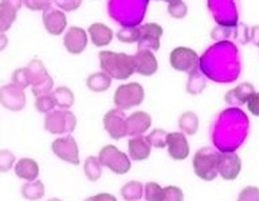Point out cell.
Segmentation results:
<instances>
[{
  "mask_svg": "<svg viewBox=\"0 0 259 201\" xmlns=\"http://www.w3.org/2000/svg\"><path fill=\"white\" fill-rule=\"evenodd\" d=\"M18 10L12 5L0 2V33H5L17 20Z\"/></svg>",
  "mask_w": 259,
  "mask_h": 201,
  "instance_id": "f1b7e54d",
  "label": "cell"
},
{
  "mask_svg": "<svg viewBox=\"0 0 259 201\" xmlns=\"http://www.w3.org/2000/svg\"><path fill=\"white\" fill-rule=\"evenodd\" d=\"M145 99V88L137 82L121 84L113 94V103L118 110H130L141 105Z\"/></svg>",
  "mask_w": 259,
  "mask_h": 201,
  "instance_id": "9c48e42d",
  "label": "cell"
},
{
  "mask_svg": "<svg viewBox=\"0 0 259 201\" xmlns=\"http://www.w3.org/2000/svg\"><path fill=\"white\" fill-rule=\"evenodd\" d=\"M249 40L255 45V47H259V25L252 27L249 33Z\"/></svg>",
  "mask_w": 259,
  "mask_h": 201,
  "instance_id": "bcb514c9",
  "label": "cell"
},
{
  "mask_svg": "<svg viewBox=\"0 0 259 201\" xmlns=\"http://www.w3.org/2000/svg\"><path fill=\"white\" fill-rule=\"evenodd\" d=\"M27 69L28 73H29L32 93L35 97L52 93L54 87V81L40 59L30 61L29 64L27 66Z\"/></svg>",
  "mask_w": 259,
  "mask_h": 201,
  "instance_id": "ba28073f",
  "label": "cell"
},
{
  "mask_svg": "<svg viewBox=\"0 0 259 201\" xmlns=\"http://www.w3.org/2000/svg\"><path fill=\"white\" fill-rule=\"evenodd\" d=\"M14 172L19 179L25 180V181L30 182L34 181L39 176V165L34 159H29V157H23L19 161L15 162L14 165Z\"/></svg>",
  "mask_w": 259,
  "mask_h": 201,
  "instance_id": "7402d4cb",
  "label": "cell"
},
{
  "mask_svg": "<svg viewBox=\"0 0 259 201\" xmlns=\"http://www.w3.org/2000/svg\"><path fill=\"white\" fill-rule=\"evenodd\" d=\"M206 87V78L200 71H195L194 73L189 74L188 83H186V92L193 96L203 93V91Z\"/></svg>",
  "mask_w": 259,
  "mask_h": 201,
  "instance_id": "1f68e13d",
  "label": "cell"
},
{
  "mask_svg": "<svg viewBox=\"0 0 259 201\" xmlns=\"http://www.w3.org/2000/svg\"><path fill=\"white\" fill-rule=\"evenodd\" d=\"M12 81L13 83L19 86L20 88L25 89L27 87L30 86V78H29V73H28L27 67L24 68H18L13 72L12 74Z\"/></svg>",
  "mask_w": 259,
  "mask_h": 201,
  "instance_id": "8d00e7d4",
  "label": "cell"
},
{
  "mask_svg": "<svg viewBox=\"0 0 259 201\" xmlns=\"http://www.w3.org/2000/svg\"><path fill=\"white\" fill-rule=\"evenodd\" d=\"M88 33H90L91 42L98 48L107 47L113 39L112 29L106 24H103V23H93V24H91L90 28H88Z\"/></svg>",
  "mask_w": 259,
  "mask_h": 201,
  "instance_id": "603a6c76",
  "label": "cell"
},
{
  "mask_svg": "<svg viewBox=\"0 0 259 201\" xmlns=\"http://www.w3.org/2000/svg\"><path fill=\"white\" fill-rule=\"evenodd\" d=\"M160 201H184V191L178 186H166L162 189L161 200Z\"/></svg>",
  "mask_w": 259,
  "mask_h": 201,
  "instance_id": "74e56055",
  "label": "cell"
},
{
  "mask_svg": "<svg viewBox=\"0 0 259 201\" xmlns=\"http://www.w3.org/2000/svg\"><path fill=\"white\" fill-rule=\"evenodd\" d=\"M77 127V117L69 110H53L44 118V128L52 135H71Z\"/></svg>",
  "mask_w": 259,
  "mask_h": 201,
  "instance_id": "8992f818",
  "label": "cell"
},
{
  "mask_svg": "<svg viewBox=\"0 0 259 201\" xmlns=\"http://www.w3.org/2000/svg\"><path fill=\"white\" fill-rule=\"evenodd\" d=\"M152 125V117L144 111H135L127 116V136L144 135Z\"/></svg>",
  "mask_w": 259,
  "mask_h": 201,
  "instance_id": "ffe728a7",
  "label": "cell"
},
{
  "mask_svg": "<svg viewBox=\"0 0 259 201\" xmlns=\"http://www.w3.org/2000/svg\"><path fill=\"white\" fill-rule=\"evenodd\" d=\"M254 86L250 83H242L239 84L238 87H235L234 89L232 91L227 92L225 94V102L228 105H233V106H242L244 103H247L248 98L254 93Z\"/></svg>",
  "mask_w": 259,
  "mask_h": 201,
  "instance_id": "cb8c5ba5",
  "label": "cell"
},
{
  "mask_svg": "<svg viewBox=\"0 0 259 201\" xmlns=\"http://www.w3.org/2000/svg\"><path fill=\"white\" fill-rule=\"evenodd\" d=\"M116 37L122 43H137L140 37L139 27H122L117 33Z\"/></svg>",
  "mask_w": 259,
  "mask_h": 201,
  "instance_id": "d6a6232c",
  "label": "cell"
},
{
  "mask_svg": "<svg viewBox=\"0 0 259 201\" xmlns=\"http://www.w3.org/2000/svg\"><path fill=\"white\" fill-rule=\"evenodd\" d=\"M34 106H35V108H37L38 112L44 113V115H47V113H49L51 111H53L54 108L57 107L56 100H54V97L52 96V93L35 97Z\"/></svg>",
  "mask_w": 259,
  "mask_h": 201,
  "instance_id": "836d02e7",
  "label": "cell"
},
{
  "mask_svg": "<svg viewBox=\"0 0 259 201\" xmlns=\"http://www.w3.org/2000/svg\"><path fill=\"white\" fill-rule=\"evenodd\" d=\"M170 64L175 71L191 74L199 69V56L188 47H176L170 53Z\"/></svg>",
  "mask_w": 259,
  "mask_h": 201,
  "instance_id": "30bf717a",
  "label": "cell"
},
{
  "mask_svg": "<svg viewBox=\"0 0 259 201\" xmlns=\"http://www.w3.org/2000/svg\"><path fill=\"white\" fill-rule=\"evenodd\" d=\"M52 151L62 161L73 166L79 165V147L72 135L58 137L52 142Z\"/></svg>",
  "mask_w": 259,
  "mask_h": 201,
  "instance_id": "8fae6325",
  "label": "cell"
},
{
  "mask_svg": "<svg viewBox=\"0 0 259 201\" xmlns=\"http://www.w3.org/2000/svg\"><path fill=\"white\" fill-rule=\"evenodd\" d=\"M164 2H166L167 4H171V3H175V2H180V0H164Z\"/></svg>",
  "mask_w": 259,
  "mask_h": 201,
  "instance_id": "681fc988",
  "label": "cell"
},
{
  "mask_svg": "<svg viewBox=\"0 0 259 201\" xmlns=\"http://www.w3.org/2000/svg\"><path fill=\"white\" fill-rule=\"evenodd\" d=\"M52 96L54 97L57 107L61 108V110H71L74 105V100H76L72 89L66 86L57 87L54 91H52Z\"/></svg>",
  "mask_w": 259,
  "mask_h": 201,
  "instance_id": "4316f807",
  "label": "cell"
},
{
  "mask_svg": "<svg viewBox=\"0 0 259 201\" xmlns=\"http://www.w3.org/2000/svg\"><path fill=\"white\" fill-rule=\"evenodd\" d=\"M15 165V156L10 150H0V172L5 174Z\"/></svg>",
  "mask_w": 259,
  "mask_h": 201,
  "instance_id": "f35d334b",
  "label": "cell"
},
{
  "mask_svg": "<svg viewBox=\"0 0 259 201\" xmlns=\"http://www.w3.org/2000/svg\"><path fill=\"white\" fill-rule=\"evenodd\" d=\"M102 165H101L100 160L97 156H88L84 161L83 171L86 175L87 180L91 182H96L102 177Z\"/></svg>",
  "mask_w": 259,
  "mask_h": 201,
  "instance_id": "f546056e",
  "label": "cell"
},
{
  "mask_svg": "<svg viewBox=\"0 0 259 201\" xmlns=\"http://www.w3.org/2000/svg\"><path fill=\"white\" fill-rule=\"evenodd\" d=\"M245 137V128L237 122L234 112L227 110L219 116L213 130V142L219 152H235Z\"/></svg>",
  "mask_w": 259,
  "mask_h": 201,
  "instance_id": "7a4b0ae2",
  "label": "cell"
},
{
  "mask_svg": "<svg viewBox=\"0 0 259 201\" xmlns=\"http://www.w3.org/2000/svg\"><path fill=\"white\" fill-rule=\"evenodd\" d=\"M103 127L113 140H121L127 136V116L125 111L113 108L103 117Z\"/></svg>",
  "mask_w": 259,
  "mask_h": 201,
  "instance_id": "7c38bea8",
  "label": "cell"
},
{
  "mask_svg": "<svg viewBox=\"0 0 259 201\" xmlns=\"http://www.w3.org/2000/svg\"><path fill=\"white\" fill-rule=\"evenodd\" d=\"M83 201H117V197L112 194H108V192H101V194L87 197Z\"/></svg>",
  "mask_w": 259,
  "mask_h": 201,
  "instance_id": "f6af8a7d",
  "label": "cell"
},
{
  "mask_svg": "<svg viewBox=\"0 0 259 201\" xmlns=\"http://www.w3.org/2000/svg\"><path fill=\"white\" fill-rule=\"evenodd\" d=\"M97 157L102 166L107 167L116 175H126L131 170L132 164L130 156L115 145L103 146Z\"/></svg>",
  "mask_w": 259,
  "mask_h": 201,
  "instance_id": "52a82bcc",
  "label": "cell"
},
{
  "mask_svg": "<svg viewBox=\"0 0 259 201\" xmlns=\"http://www.w3.org/2000/svg\"><path fill=\"white\" fill-rule=\"evenodd\" d=\"M53 2L63 12H74L82 4V0H53Z\"/></svg>",
  "mask_w": 259,
  "mask_h": 201,
  "instance_id": "7bdbcfd3",
  "label": "cell"
},
{
  "mask_svg": "<svg viewBox=\"0 0 259 201\" xmlns=\"http://www.w3.org/2000/svg\"><path fill=\"white\" fill-rule=\"evenodd\" d=\"M23 2H24V0H2V3L12 5V7L15 8L17 10H20V8H22L23 5Z\"/></svg>",
  "mask_w": 259,
  "mask_h": 201,
  "instance_id": "7dc6e473",
  "label": "cell"
},
{
  "mask_svg": "<svg viewBox=\"0 0 259 201\" xmlns=\"http://www.w3.org/2000/svg\"><path fill=\"white\" fill-rule=\"evenodd\" d=\"M121 197L125 201H139L144 196V185L140 181L132 180L121 187Z\"/></svg>",
  "mask_w": 259,
  "mask_h": 201,
  "instance_id": "4dcf8cb0",
  "label": "cell"
},
{
  "mask_svg": "<svg viewBox=\"0 0 259 201\" xmlns=\"http://www.w3.org/2000/svg\"><path fill=\"white\" fill-rule=\"evenodd\" d=\"M247 108L253 116L259 117V92H254L247 100Z\"/></svg>",
  "mask_w": 259,
  "mask_h": 201,
  "instance_id": "ee69618b",
  "label": "cell"
},
{
  "mask_svg": "<svg viewBox=\"0 0 259 201\" xmlns=\"http://www.w3.org/2000/svg\"><path fill=\"white\" fill-rule=\"evenodd\" d=\"M234 51V45L227 40L217 43L199 58V71L215 82H233L234 77L228 71L229 67L232 68L233 61H227V58Z\"/></svg>",
  "mask_w": 259,
  "mask_h": 201,
  "instance_id": "6da1fadb",
  "label": "cell"
},
{
  "mask_svg": "<svg viewBox=\"0 0 259 201\" xmlns=\"http://www.w3.org/2000/svg\"><path fill=\"white\" fill-rule=\"evenodd\" d=\"M0 105L8 111L19 112L27 105V96L24 89L14 83L0 87Z\"/></svg>",
  "mask_w": 259,
  "mask_h": 201,
  "instance_id": "4fadbf2b",
  "label": "cell"
},
{
  "mask_svg": "<svg viewBox=\"0 0 259 201\" xmlns=\"http://www.w3.org/2000/svg\"><path fill=\"white\" fill-rule=\"evenodd\" d=\"M86 86L95 93H102L112 86V78L105 72H96L87 77Z\"/></svg>",
  "mask_w": 259,
  "mask_h": 201,
  "instance_id": "d4e9b609",
  "label": "cell"
},
{
  "mask_svg": "<svg viewBox=\"0 0 259 201\" xmlns=\"http://www.w3.org/2000/svg\"><path fill=\"white\" fill-rule=\"evenodd\" d=\"M179 128H180V132H183L186 136H194L196 135V132L199 131V117L195 112L193 111H185L184 113H181V116L179 117L178 122Z\"/></svg>",
  "mask_w": 259,
  "mask_h": 201,
  "instance_id": "484cf974",
  "label": "cell"
},
{
  "mask_svg": "<svg viewBox=\"0 0 259 201\" xmlns=\"http://www.w3.org/2000/svg\"><path fill=\"white\" fill-rule=\"evenodd\" d=\"M155 2H157V0H155Z\"/></svg>",
  "mask_w": 259,
  "mask_h": 201,
  "instance_id": "816d5d0a",
  "label": "cell"
},
{
  "mask_svg": "<svg viewBox=\"0 0 259 201\" xmlns=\"http://www.w3.org/2000/svg\"><path fill=\"white\" fill-rule=\"evenodd\" d=\"M8 43H9V39L5 35V33H0V52H3L7 48Z\"/></svg>",
  "mask_w": 259,
  "mask_h": 201,
  "instance_id": "c3c4849f",
  "label": "cell"
},
{
  "mask_svg": "<svg viewBox=\"0 0 259 201\" xmlns=\"http://www.w3.org/2000/svg\"><path fill=\"white\" fill-rule=\"evenodd\" d=\"M43 25L51 35H61L67 28V15L63 10L49 8L43 12Z\"/></svg>",
  "mask_w": 259,
  "mask_h": 201,
  "instance_id": "d6986e66",
  "label": "cell"
},
{
  "mask_svg": "<svg viewBox=\"0 0 259 201\" xmlns=\"http://www.w3.org/2000/svg\"><path fill=\"white\" fill-rule=\"evenodd\" d=\"M53 0H24L23 4L32 12H46L52 7Z\"/></svg>",
  "mask_w": 259,
  "mask_h": 201,
  "instance_id": "60d3db41",
  "label": "cell"
},
{
  "mask_svg": "<svg viewBox=\"0 0 259 201\" xmlns=\"http://www.w3.org/2000/svg\"><path fill=\"white\" fill-rule=\"evenodd\" d=\"M46 195V187L40 180H34V181L25 182L22 186V196L25 200L35 201L39 200Z\"/></svg>",
  "mask_w": 259,
  "mask_h": 201,
  "instance_id": "83f0119b",
  "label": "cell"
},
{
  "mask_svg": "<svg viewBox=\"0 0 259 201\" xmlns=\"http://www.w3.org/2000/svg\"><path fill=\"white\" fill-rule=\"evenodd\" d=\"M166 137L167 132L162 128H155L147 138H149L150 143H151L152 147L155 148H165L166 147Z\"/></svg>",
  "mask_w": 259,
  "mask_h": 201,
  "instance_id": "d590c367",
  "label": "cell"
},
{
  "mask_svg": "<svg viewBox=\"0 0 259 201\" xmlns=\"http://www.w3.org/2000/svg\"><path fill=\"white\" fill-rule=\"evenodd\" d=\"M140 37L137 40L139 49H149L156 52L160 49V39L164 34V29L157 23H146L140 25Z\"/></svg>",
  "mask_w": 259,
  "mask_h": 201,
  "instance_id": "5bb4252c",
  "label": "cell"
},
{
  "mask_svg": "<svg viewBox=\"0 0 259 201\" xmlns=\"http://www.w3.org/2000/svg\"><path fill=\"white\" fill-rule=\"evenodd\" d=\"M242 171V160L237 152H220L218 175L227 181H234Z\"/></svg>",
  "mask_w": 259,
  "mask_h": 201,
  "instance_id": "9a60e30c",
  "label": "cell"
},
{
  "mask_svg": "<svg viewBox=\"0 0 259 201\" xmlns=\"http://www.w3.org/2000/svg\"><path fill=\"white\" fill-rule=\"evenodd\" d=\"M237 201H259V189L257 186H247L240 191Z\"/></svg>",
  "mask_w": 259,
  "mask_h": 201,
  "instance_id": "b9f144b4",
  "label": "cell"
},
{
  "mask_svg": "<svg viewBox=\"0 0 259 201\" xmlns=\"http://www.w3.org/2000/svg\"><path fill=\"white\" fill-rule=\"evenodd\" d=\"M219 155V151L209 146H204L195 152L193 157V169L199 179L206 182L217 179Z\"/></svg>",
  "mask_w": 259,
  "mask_h": 201,
  "instance_id": "5b68a950",
  "label": "cell"
},
{
  "mask_svg": "<svg viewBox=\"0 0 259 201\" xmlns=\"http://www.w3.org/2000/svg\"><path fill=\"white\" fill-rule=\"evenodd\" d=\"M162 189L157 182L149 181L144 185V197L146 201H160L161 200Z\"/></svg>",
  "mask_w": 259,
  "mask_h": 201,
  "instance_id": "e575fe53",
  "label": "cell"
},
{
  "mask_svg": "<svg viewBox=\"0 0 259 201\" xmlns=\"http://www.w3.org/2000/svg\"><path fill=\"white\" fill-rule=\"evenodd\" d=\"M48 201H62V200L58 199V197H52V199H49Z\"/></svg>",
  "mask_w": 259,
  "mask_h": 201,
  "instance_id": "f907efd6",
  "label": "cell"
},
{
  "mask_svg": "<svg viewBox=\"0 0 259 201\" xmlns=\"http://www.w3.org/2000/svg\"><path fill=\"white\" fill-rule=\"evenodd\" d=\"M88 44L87 32L81 27H71L63 38V45L71 54H81L86 51Z\"/></svg>",
  "mask_w": 259,
  "mask_h": 201,
  "instance_id": "ac0fdd59",
  "label": "cell"
},
{
  "mask_svg": "<svg viewBox=\"0 0 259 201\" xmlns=\"http://www.w3.org/2000/svg\"><path fill=\"white\" fill-rule=\"evenodd\" d=\"M132 58H134L135 73H139L144 77H151L159 69V63L154 52L139 49L132 56Z\"/></svg>",
  "mask_w": 259,
  "mask_h": 201,
  "instance_id": "e0dca14e",
  "label": "cell"
},
{
  "mask_svg": "<svg viewBox=\"0 0 259 201\" xmlns=\"http://www.w3.org/2000/svg\"><path fill=\"white\" fill-rule=\"evenodd\" d=\"M166 147L169 156L175 161H184L190 155V145L188 138L180 131L167 133Z\"/></svg>",
  "mask_w": 259,
  "mask_h": 201,
  "instance_id": "2e32d148",
  "label": "cell"
},
{
  "mask_svg": "<svg viewBox=\"0 0 259 201\" xmlns=\"http://www.w3.org/2000/svg\"><path fill=\"white\" fill-rule=\"evenodd\" d=\"M167 13L175 19H184L188 15V5L183 0L171 3L167 5Z\"/></svg>",
  "mask_w": 259,
  "mask_h": 201,
  "instance_id": "ab89813d",
  "label": "cell"
},
{
  "mask_svg": "<svg viewBox=\"0 0 259 201\" xmlns=\"http://www.w3.org/2000/svg\"><path fill=\"white\" fill-rule=\"evenodd\" d=\"M100 67L112 79L125 81L135 73L134 58L126 53H116L112 51H102L98 54Z\"/></svg>",
  "mask_w": 259,
  "mask_h": 201,
  "instance_id": "277c9868",
  "label": "cell"
},
{
  "mask_svg": "<svg viewBox=\"0 0 259 201\" xmlns=\"http://www.w3.org/2000/svg\"><path fill=\"white\" fill-rule=\"evenodd\" d=\"M128 156L132 161H145L151 155L152 146L147 136L140 135L130 138L127 143Z\"/></svg>",
  "mask_w": 259,
  "mask_h": 201,
  "instance_id": "44dd1931",
  "label": "cell"
},
{
  "mask_svg": "<svg viewBox=\"0 0 259 201\" xmlns=\"http://www.w3.org/2000/svg\"><path fill=\"white\" fill-rule=\"evenodd\" d=\"M150 0H110L108 14L122 27H139Z\"/></svg>",
  "mask_w": 259,
  "mask_h": 201,
  "instance_id": "3957f363",
  "label": "cell"
}]
</instances>
